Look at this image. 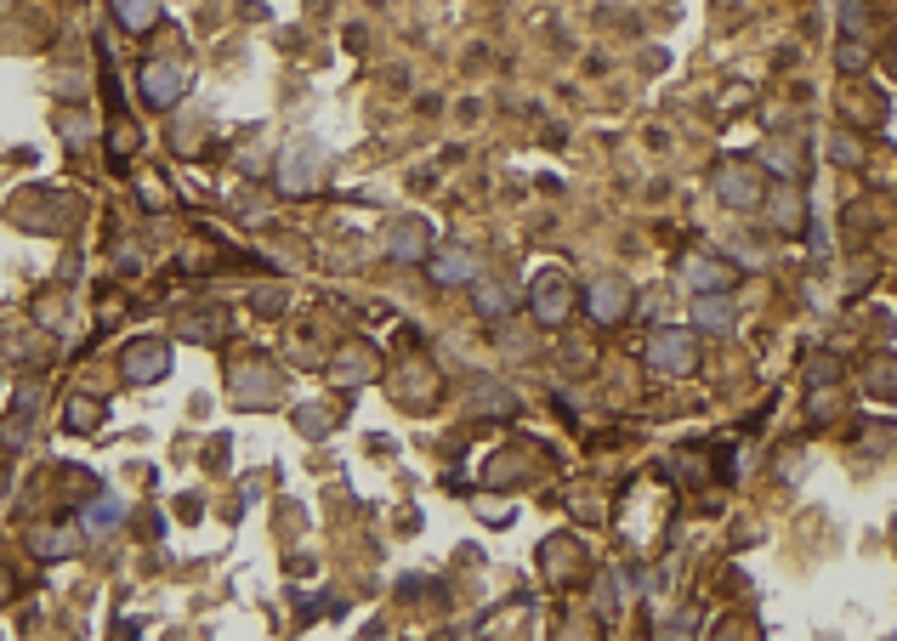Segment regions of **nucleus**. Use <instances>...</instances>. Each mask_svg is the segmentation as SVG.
<instances>
[{
  "label": "nucleus",
  "mask_w": 897,
  "mask_h": 641,
  "mask_svg": "<svg viewBox=\"0 0 897 641\" xmlns=\"http://www.w3.org/2000/svg\"><path fill=\"white\" fill-rule=\"evenodd\" d=\"M653 363L682 375V369H693V347L682 341V335H659V341H653Z\"/></svg>",
  "instance_id": "2"
},
{
  "label": "nucleus",
  "mask_w": 897,
  "mask_h": 641,
  "mask_svg": "<svg viewBox=\"0 0 897 641\" xmlns=\"http://www.w3.org/2000/svg\"><path fill=\"white\" fill-rule=\"evenodd\" d=\"M614 307H619V284H596V313L614 318Z\"/></svg>",
  "instance_id": "6"
},
{
  "label": "nucleus",
  "mask_w": 897,
  "mask_h": 641,
  "mask_svg": "<svg viewBox=\"0 0 897 641\" xmlns=\"http://www.w3.org/2000/svg\"><path fill=\"white\" fill-rule=\"evenodd\" d=\"M699 318L710 335H727V324H733V313H727V301H699Z\"/></svg>",
  "instance_id": "5"
},
{
  "label": "nucleus",
  "mask_w": 897,
  "mask_h": 641,
  "mask_svg": "<svg viewBox=\"0 0 897 641\" xmlns=\"http://www.w3.org/2000/svg\"><path fill=\"white\" fill-rule=\"evenodd\" d=\"M114 12H120L125 29H148L159 18V0H114Z\"/></svg>",
  "instance_id": "3"
},
{
  "label": "nucleus",
  "mask_w": 897,
  "mask_h": 641,
  "mask_svg": "<svg viewBox=\"0 0 897 641\" xmlns=\"http://www.w3.org/2000/svg\"><path fill=\"white\" fill-rule=\"evenodd\" d=\"M687 284H693V290H716V284H727V267H710V261H693V267H687Z\"/></svg>",
  "instance_id": "4"
},
{
  "label": "nucleus",
  "mask_w": 897,
  "mask_h": 641,
  "mask_svg": "<svg viewBox=\"0 0 897 641\" xmlns=\"http://www.w3.org/2000/svg\"><path fill=\"white\" fill-rule=\"evenodd\" d=\"M143 86H148V103H154V109H171V103H177V86H182V75L171 69V63H154V69L143 75Z\"/></svg>",
  "instance_id": "1"
}]
</instances>
